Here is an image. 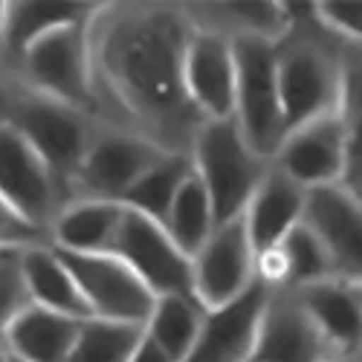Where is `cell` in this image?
I'll return each instance as SVG.
<instances>
[{
    "instance_id": "d6a6232c",
    "label": "cell",
    "mask_w": 362,
    "mask_h": 362,
    "mask_svg": "<svg viewBox=\"0 0 362 362\" xmlns=\"http://www.w3.org/2000/svg\"><path fill=\"white\" fill-rule=\"evenodd\" d=\"M131 362H171L154 342H148L145 337H142V342H139V348L134 351V356H131Z\"/></svg>"
},
{
    "instance_id": "484cf974",
    "label": "cell",
    "mask_w": 362,
    "mask_h": 362,
    "mask_svg": "<svg viewBox=\"0 0 362 362\" xmlns=\"http://www.w3.org/2000/svg\"><path fill=\"white\" fill-rule=\"evenodd\" d=\"M337 116H339V122L345 128V139H348V174H345V180H348L351 174H356L362 168V44H356V41L339 44Z\"/></svg>"
},
{
    "instance_id": "f35d334b",
    "label": "cell",
    "mask_w": 362,
    "mask_h": 362,
    "mask_svg": "<svg viewBox=\"0 0 362 362\" xmlns=\"http://www.w3.org/2000/svg\"><path fill=\"white\" fill-rule=\"evenodd\" d=\"M9 362H21V359H15V356H9Z\"/></svg>"
},
{
    "instance_id": "8d00e7d4",
    "label": "cell",
    "mask_w": 362,
    "mask_h": 362,
    "mask_svg": "<svg viewBox=\"0 0 362 362\" xmlns=\"http://www.w3.org/2000/svg\"><path fill=\"white\" fill-rule=\"evenodd\" d=\"M356 298H359V313H362V281L356 284Z\"/></svg>"
},
{
    "instance_id": "d6986e66",
    "label": "cell",
    "mask_w": 362,
    "mask_h": 362,
    "mask_svg": "<svg viewBox=\"0 0 362 362\" xmlns=\"http://www.w3.org/2000/svg\"><path fill=\"white\" fill-rule=\"evenodd\" d=\"M81 319L29 305L4 334V351L21 362H67Z\"/></svg>"
},
{
    "instance_id": "ab89813d",
    "label": "cell",
    "mask_w": 362,
    "mask_h": 362,
    "mask_svg": "<svg viewBox=\"0 0 362 362\" xmlns=\"http://www.w3.org/2000/svg\"><path fill=\"white\" fill-rule=\"evenodd\" d=\"M0 351H4V342H0Z\"/></svg>"
},
{
    "instance_id": "f1b7e54d",
    "label": "cell",
    "mask_w": 362,
    "mask_h": 362,
    "mask_svg": "<svg viewBox=\"0 0 362 362\" xmlns=\"http://www.w3.org/2000/svg\"><path fill=\"white\" fill-rule=\"evenodd\" d=\"M33 305L21 276V261L18 252H4L0 255V342H4L6 327Z\"/></svg>"
},
{
    "instance_id": "7a4b0ae2",
    "label": "cell",
    "mask_w": 362,
    "mask_h": 362,
    "mask_svg": "<svg viewBox=\"0 0 362 362\" xmlns=\"http://www.w3.org/2000/svg\"><path fill=\"white\" fill-rule=\"evenodd\" d=\"M290 9V29L276 41L279 96L287 131L337 113L339 105V38L316 21L313 4Z\"/></svg>"
},
{
    "instance_id": "52a82bcc",
    "label": "cell",
    "mask_w": 362,
    "mask_h": 362,
    "mask_svg": "<svg viewBox=\"0 0 362 362\" xmlns=\"http://www.w3.org/2000/svg\"><path fill=\"white\" fill-rule=\"evenodd\" d=\"M58 255L70 267V273L87 301L90 319H107V322L145 327L157 296L142 284V279L122 258H116L113 252L76 255L62 250H58Z\"/></svg>"
},
{
    "instance_id": "d590c367",
    "label": "cell",
    "mask_w": 362,
    "mask_h": 362,
    "mask_svg": "<svg viewBox=\"0 0 362 362\" xmlns=\"http://www.w3.org/2000/svg\"><path fill=\"white\" fill-rule=\"evenodd\" d=\"M334 362H362V345L356 351H348V354H339Z\"/></svg>"
},
{
    "instance_id": "836d02e7",
    "label": "cell",
    "mask_w": 362,
    "mask_h": 362,
    "mask_svg": "<svg viewBox=\"0 0 362 362\" xmlns=\"http://www.w3.org/2000/svg\"><path fill=\"white\" fill-rule=\"evenodd\" d=\"M342 189H345V192H351V194H354V197L362 203V168L345 180V183H342Z\"/></svg>"
},
{
    "instance_id": "30bf717a",
    "label": "cell",
    "mask_w": 362,
    "mask_h": 362,
    "mask_svg": "<svg viewBox=\"0 0 362 362\" xmlns=\"http://www.w3.org/2000/svg\"><path fill=\"white\" fill-rule=\"evenodd\" d=\"M110 252L122 258L154 296L194 293L192 258L174 244L160 221H151L125 206V218Z\"/></svg>"
},
{
    "instance_id": "7402d4cb",
    "label": "cell",
    "mask_w": 362,
    "mask_h": 362,
    "mask_svg": "<svg viewBox=\"0 0 362 362\" xmlns=\"http://www.w3.org/2000/svg\"><path fill=\"white\" fill-rule=\"evenodd\" d=\"M90 12H93L90 4H6V12H4L6 73L35 41L49 35L52 29L87 21Z\"/></svg>"
},
{
    "instance_id": "cb8c5ba5",
    "label": "cell",
    "mask_w": 362,
    "mask_h": 362,
    "mask_svg": "<svg viewBox=\"0 0 362 362\" xmlns=\"http://www.w3.org/2000/svg\"><path fill=\"white\" fill-rule=\"evenodd\" d=\"M192 171H194V165H192L189 154L165 151V154L128 189L122 203L128 209H134V212L163 223L171 203H174V197H177V192H180V186L192 177Z\"/></svg>"
},
{
    "instance_id": "d4e9b609",
    "label": "cell",
    "mask_w": 362,
    "mask_h": 362,
    "mask_svg": "<svg viewBox=\"0 0 362 362\" xmlns=\"http://www.w3.org/2000/svg\"><path fill=\"white\" fill-rule=\"evenodd\" d=\"M163 226L171 235L174 244L183 250L189 258H194L200 252V247L218 229L212 200H209V194H206V189H203V183L197 180L194 171H192V177L186 180V183L180 186Z\"/></svg>"
},
{
    "instance_id": "4316f807",
    "label": "cell",
    "mask_w": 362,
    "mask_h": 362,
    "mask_svg": "<svg viewBox=\"0 0 362 362\" xmlns=\"http://www.w3.org/2000/svg\"><path fill=\"white\" fill-rule=\"evenodd\" d=\"M145 337L142 325L84 319L67 362H131Z\"/></svg>"
},
{
    "instance_id": "9c48e42d",
    "label": "cell",
    "mask_w": 362,
    "mask_h": 362,
    "mask_svg": "<svg viewBox=\"0 0 362 362\" xmlns=\"http://www.w3.org/2000/svg\"><path fill=\"white\" fill-rule=\"evenodd\" d=\"M255 247L244 215L218 223L212 238L192 258V290L206 310L223 308L255 284Z\"/></svg>"
},
{
    "instance_id": "ac0fdd59",
    "label": "cell",
    "mask_w": 362,
    "mask_h": 362,
    "mask_svg": "<svg viewBox=\"0 0 362 362\" xmlns=\"http://www.w3.org/2000/svg\"><path fill=\"white\" fill-rule=\"evenodd\" d=\"M125 218V203L99 197H73L49 223V247L76 255L110 252Z\"/></svg>"
},
{
    "instance_id": "7c38bea8",
    "label": "cell",
    "mask_w": 362,
    "mask_h": 362,
    "mask_svg": "<svg viewBox=\"0 0 362 362\" xmlns=\"http://www.w3.org/2000/svg\"><path fill=\"white\" fill-rule=\"evenodd\" d=\"M0 194L44 232H49V223L67 203L49 165L12 125L0 128Z\"/></svg>"
},
{
    "instance_id": "ffe728a7",
    "label": "cell",
    "mask_w": 362,
    "mask_h": 362,
    "mask_svg": "<svg viewBox=\"0 0 362 362\" xmlns=\"http://www.w3.org/2000/svg\"><path fill=\"white\" fill-rule=\"evenodd\" d=\"M18 261H21V276H23L29 301L35 308H47L81 322L90 319L87 301L70 273V267L64 264V258L58 255L55 247L49 244L29 247L18 252Z\"/></svg>"
},
{
    "instance_id": "60d3db41",
    "label": "cell",
    "mask_w": 362,
    "mask_h": 362,
    "mask_svg": "<svg viewBox=\"0 0 362 362\" xmlns=\"http://www.w3.org/2000/svg\"><path fill=\"white\" fill-rule=\"evenodd\" d=\"M0 255H4V252H0Z\"/></svg>"
},
{
    "instance_id": "277c9868",
    "label": "cell",
    "mask_w": 362,
    "mask_h": 362,
    "mask_svg": "<svg viewBox=\"0 0 362 362\" xmlns=\"http://www.w3.org/2000/svg\"><path fill=\"white\" fill-rule=\"evenodd\" d=\"M9 125L38 151V157L49 165L52 177L70 200L78 168L99 128V119L18 84Z\"/></svg>"
},
{
    "instance_id": "ba28073f",
    "label": "cell",
    "mask_w": 362,
    "mask_h": 362,
    "mask_svg": "<svg viewBox=\"0 0 362 362\" xmlns=\"http://www.w3.org/2000/svg\"><path fill=\"white\" fill-rule=\"evenodd\" d=\"M163 154L165 151L157 142H151L139 134L99 125L73 183V197H99V200L122 203L128 189Z\"/></svg>"
},
{
    "instance_id": "5bb4252c",
    "label": "cell",
    "mask_w": 362,
    "mask_h": 362,
    "mask_svg": "<svg viewBox=\"0 0 362 362\" xmlns=\"http://www.w3.org/2000/svg\"><path fill=\"white\" fill-rule=\"evenodd\" d=\"M194 23V21H192ZM183 81L192 107L203 122L232 119L235 110V52L232 41L212 29L194 26L183 58Z\"/></svg>"
},
{
    "instance_id": "4dcf8cb0",
    "label": "cell",
    "mask_w": 362,
    "mask_h": 362,
    "mask_svg": "<svg viewBox=\"0 0 362 362\" xmlns=\"http://www.w3.org/2000/svg\"><path fill=\"white\" fill-rule=\"evenodd\" d=\"M313 15L327 33H334L337 38L362 44V4L327 0V4H313Z\"/></svg>"
},
{
    "instance_id": "74e56055",
    "label": "cell",
    "mask_w": 362,
    "mask_h": 362,
    "mask_svg": "<svg viewBox=\"0 0 362 362\" xmlns=\"http://www.w3.org/2000/svg\"><path fill=\"white\" fill-rule=\"evenodd\" d=\"M0 362H9V354L6 351H0Z\"/></svg>"
},
{
    "instance_id": "603a6c76",
    "label": "cell",
    "mask_w": 362,
    "mask_h": 362,
    "mask_svg": "<svg viewBox=\"0 0 362 362\" xmlns=\"http://www.w3.org/2000/svg\"><path fill=\"white\" fill-rule=\"evenodd\" d=\"M206 319V308L194 293L157 296L154 310L145 322V339L154 342L171 362H183L197 342Z\"/></svg>"
},
{
    "instance_id": "83f0119b",
    "label": "cell",
    "mask_w": 362,
    "mask_h": 362,
    "mask_svg": "<svg viewBox=\"0 0 362 362\" xmlns=\"http://www.w3.org/2000/svg\"><path fill=\"white\" fill-rule=\"evenodd\" d=\"M279 247L287 261V287L284 290H298V287H308V284H316L322 279L334 276L322 238L305 221H301Z\"/></svg>"
},
{
    "instance_id": "9a60e30c",
    "label": "cell",
    "mask_w": 362,
    "mask_h": 362,
    "mask_svg": "<svg viewBox=\"0 0 362 362\" xmlns=\"http://www.w3.org/2000/svg\"><path fill=\"white\" fill-rule=\"evenodd\" d=\"M305 223L322 238L334 279L362 281V203L342 186L308 192Z\"/></svg>"
},
{
    "instance_id": "e0dca14e",
    "label": "cell",
    "mask_w": 362,
    "mask_h": 362,
    "mask_svg": "<svg viewBox=\"0 0 362 362\" xmlns=\"http://www.w3.org/2000/svg\"><path fill=\"white\" fill-rule=\"evenodd\" d=\"M305 206H308V189L293 183L284 171H279L269 163L244 212V223L255 252L281 244L305 221Z\"/></svg>"
},
{
    "instance_id": "3957f363",
    "label": "cell",
    "mask_w": 362,
    "mask_h": 362,
    "mask_svg": "<svg viewBox=\"0 0 362 362\" xmlns=\"http://www.w3.org/2000/svg\"><path fill=\"white\" fill-rule=\"evenodd\" d=\"M194 174L212 200L218 223L247 212V203L264 180L269 163L261 160L240 136L235 119L203 122L189 148Z\"/></svg>"
},
{
    "instance_id": "8992f818",
    "label": "cell",
    "mask_w": 362,
    "mask_h": 362,
    "mask_svg": "<svg viewBox=\"0 0 362 362\" xmlns=\"http://www.w3.org/2000/svg\"><path fill=\"white\" fill-rule=\"evenodd\" d=\"M87 21L52 29L49 35L35 41L18 58L9 76L26 90L96 116Z\"/></svg>"
},
{
    "instance_id": "2e32d148",
    "label": "cell",
    "mask_w": 362,
    "mask_h": 362,
    "mask_svg": "<svg viewBox=\"0 0 362 362\" xmlns=\"http://www.w3.org/2000/svg\"><path fill=\"white\" fill-rule=\"evenodd\" d=\"M267 296L269 290L255 281L240 298L206 310L197 342L183 362H250Z\"/></svg>"
},
{
    "instance_id": "f546056e",
    "label": "cell",
    "mask_w": 362,
    "mask_h": 362,
    "mask_svg": "<svg viewBox=\"0 0 362 362\" xmlns=\"http://www.w3.org/2000/svg\"><path fill=\"white\" fill-rule=\"evenodd\" d=\"M49 244L44 229L26 221L18 209L0 194V252H23L29 247Z\"/></svg>"
},
{
    "instance_id": "4fadbf2b",
    "label": "cell",
    "mask_w": 362,
    "mask_h": 362,
    "mask_svg": "<svg viewBox=\"0 0 362 362\" xmlns=\"http://www.w3.org/2000/svg\"><path fill=\"white\" fill-rule=\"evenodd\" d=\"M273 165L308 192L342 186L348 174V139L339 116L327 113L287 131Z\"/></svg>"
},
{
    "instance_id": "e575fe53",
    "label": "cell",
    "mask_w": 362,
    "mask_h": 362,
    "mask_svg": "<svg viewBox=\"0 0 362 362\" xmlns=\"http://www.w3.org/2000/svg\"><path fill=\"white\" fill-rule=\"evenodd\" d=\"M4 12H6V4H0V70L6 73V44H4Z\"/></svg>"
},
{
    "instance_id": "8fae6325",
    "label": "cell",
    "mask_w": 362,
    "mask_h": 362,
    "mask_svg": "<svg viewBox=\"0 0 362 362\" xmlns=\"http://www.w3.org/2000/svg\"><path fill=\"white\" fill-rule=\"evenodd\" d=\"M339 354L293 290H269L250 362H334Z\"/></svg>"
},
{
    "instance_id": "44dd1931",
    "label": "cell",
    "mask_w": 362,
    "mask_h": 362,
    "mask_svg": "<svg viewBox=\"0 0 362 362\" xmlns=\"http://www.w3.org/2000/svg\"><path fill=\"white\" fill-rule=\"evenodd\" d=\"M293 293L313 316V322L322 327V334L342 354L356 351L362 345V313H359L356 284L330 276L316 284L298 287Z\"/></svg>"
},
{
    "instance_id": "5b68a950",
    "label": "cell",
    "mask_w": 362,
    "mask_h": 362,
    "mask_svg": "<svg viewBox=\"0 0 362 362\" xmlns=\"http://www.w3.org/2000/svg\"><path fill=\"white\" fill-rule=\"evenodd\" d=\"M235 52V110L232 119L247 145L267 163H273L287 136L279 73H276V41L267 38H232Z\"/></svg>"
},
{
    "instance_id": "1f68e13d",
    "label": "cell",
    "mask_w": 362,
    "mask_h": 362,
    "mask_svg": "<svg viewBox=\"0 0 362 362\" xmlns=\"http://www.w3.org/2000/svg\"><path fill=\"white\" fill-rule=\"evenodd\" d=\"M15 78L9 73L0 70V128L9 125V116H12V102H15Z\"/></svg>"
},
{
    "instance_id": "6da1fadb",
    "label": "cell",
    "mask_w": 362,
    "mask_h": 362,
    "mask_svg": "<svg viewBox=\"0 0 362 362\" xmlns=\"http://www.w3.org/2000/svg\"><path fill=\"white\" fill-rule=\"evenodd\" d=\"M192 33L186 6L177 4H96L87 35L99 125L189 154L203 125L183 81Z\"/></svg>"
}]
</instances>
